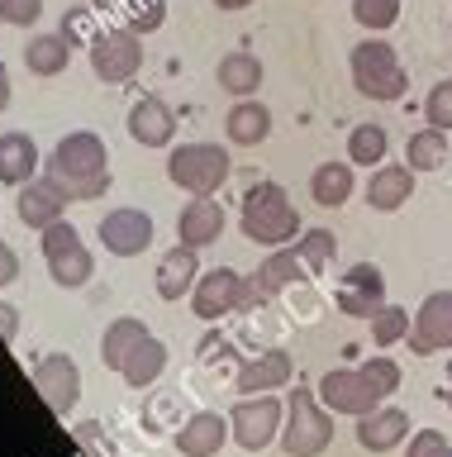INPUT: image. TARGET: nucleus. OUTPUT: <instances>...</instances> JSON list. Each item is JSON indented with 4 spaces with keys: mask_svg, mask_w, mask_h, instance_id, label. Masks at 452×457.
Returning a JSON list of instances; mask_svg holds the SVG:
<instances>
[{
    "mask_svg": "<svg viewBox=\"0 0 452 457\" xmlns=\"http://www.w3.org/2000/svg\"><path fill=\"white\" fill-rule=\"evenodd\" d=\"M395 386H400V362H390V357H372V362L362 367H333L319 377V405L329 414H372L381 410V400L395 395Z\"/></svg>",
    "mask_w": 452,
    "mask_h": 457,
    "instance_id": "f257e3e1",
    "label": "nucleus"
},
{
    "mask_svg": "<svg viewBox=\"0 0 452 457\" xmlns=\"http://www.w3.org/2000/svg\"><path fill=\"white\" fill-rule=\"evenodd\" d=\"M48 177L62 186L67 200H101L110 191V148H105V138L91 134V129L62 134L53 157H48Z\"/></svg>",
    "mask_w": 452,
    "mask_h": 457,
    "instance_id": "f03ea898",
    "label": "nucleus"
},
{
    "mask_svg": "<svg viewBox=\"0 0 452 457\" xmlns=\"http://www.w3.org/2000/svg\"><path fill=\"white\" fill-rule=\"evenodd\" d=\"M238 228L252 243H262V248H286L295 238V228H300V214H295L286 186H276V181L252 186L243 195V210H238Z\"/></svg>",
    "mask_w": 452,
    "mask_h": 457,
    "instance_id": "7ed1b4c3",
    "label": "nucleus"
},
{
    "mask_svg": "<svg viewBox=\"0 0 452 457\" xmlns=\"http://www.w3.org/2000/svg\"><path fill=\"white\" fill-rule=\"evenodd\" d=\"M352 67V86L366 96V100H400L409 91V71L400 67V57L386 38H362L348 57Z\"/></svg>",
    "mask_w": 452,
    "mask_h": 457,
    "instance_id": "20e7f679",
    "label": "nucleus"
},
{
    "mask_svg": "<svg viewBox=\"0 0 452 457\" xmlns=\"http://www.w3.org/2000/svg\"><path fill=\"white\" fill-rule=\"evenodd\" d=\"M329 443H333L329 410L319 405L315 391L295 386L286 400V420H281V448H286V457H319Z\"/></svg>",
    "mask_w": 452,
    "mask_h": 457,
    "instance_id": "39448f33",
    "label": "nucleus"
},
{
    "mask_svg": "<svg viewBox=\"0 0 452 457\" xmlns=\"http://www.w3.org/2000/svg\"><path fill=\"white\" fill-rule=\"evenodd\" d=\"M234 157L219 148V143H181V148L167 153V177H172L181 191L191 195H210L229 181Z\"/></svg>",
    "mask_w": 452,
    "mask_h": 457,
    "instance_id": "423d86ee",
    "label": "nucleus"
},
{
    "mask_svg": "<svg viewBox=\"0 0 452 457\" xmlns=\"http://www.w3.org/2000/svg\"><path fill=\"white\" fill-rule=\"evenodd\" d=\"M44 262H48V277L58 286H67V291H72V286H86L91 271H95L86 243H81V234L67 220L44 228Z\"/></svg>",
    "mask_w": 452,
    "mask_h": 457,
    "instance_id": "0eeeda50",
    "label": "nucleus"
},
{
    "mask_svg": "<svg viewBox=\"0 0 452 457\" xmlns=\"http://www.w3.org/2000/svg\"><path fill=\"white\" fill-rule=\"evenodd\" d=\"M138 67H144V43H138L134 29H101V38L91 43V71L101 77L105 86H124L138 77Z\"/></svg>",
    "mask_w": 452,
    "mask_h": 457,
    "instance_id": "6e6552de",
    "label": "nucleus"
},
{
    "mask_svg": "<svg viewBox=\"0 0 452 457\" xmlns=\"http://www.w3.org/2000/svg\"><path fill=\"white\" fill-rule=\"evenodd\" d=\"M281 400L267 391V395H243L234 405L229 414V424H234V438H238V448H248V453H258L267 448V443L276 438V428H281Z\"/></svg>",
    "mask_w": 452,
    "mask_h": 457,
    "instance_id": "1a4fd4ad",
    "label": "nucleus"
},
{
    "mask_svg": "<svg viewBox=\"0 0 452 457\" xmlns=\"http://www.w3.org/2000/svg\"><path fill=\"white\" fill-rule=\"evenodd\" d=\"M243 291H248V277H238V271H229V267H215V271H205V277L195 281L191 310L201 314L205 324H215V320H224V314L243 310Z\"/></svg>",
    "mask_w": 452,
    "mask_h": 457,
    "instance_id": "9d476101",
    "label": "nucleus"
},
{
    "mask_svg": "<svg viewBox=\"0 0 452 457\" xmlns=\"http://www.w3.org/2000/svg\"><path fill=\"white\" fill-rule=\"evenodd\" d=\"M34 391L44 395V405L53 414H72L81 400V367L67 353H48L44 362L34 367Z\"/></svg>",
    "mask_w": 452,
    "mask_h": 457,
    "instance_id": "9b49d317",
    "label": "nucleus"
},
{
    "mask_svg": "<svg viewBox=\"0 0 452 457\" xmlns=\"http://www.w3.org/2000/svg\"><path fill=\"white\" fill-rule=\"evenodd\" d=\"M452 348V291H433L415 314V328H409V353L415 357H433Z\"/></svg>",
    "mask_w": 452,
    "mask_h": 457,
    "instance_id": "f8f14e48",
    "label": "nucleus"
},
{
    "mask_svg": "<svg viewBox=\"0 0 452 457\" xmlns=\"http://www.w3.org/2000/svg\"><path fill=\"white\" fill-rule=\"evenodd\" d=\"M305 277V262H300V253L295 248H276L267 262L248 277V291H243V310H258V305H267L272 295H281L286 286H295Z\"/></svg>",
    "mask_w": 452,
    "mask_h": 457,
    "instance_id": "ddd939ff",
    "label": "nucleus"
},
{
    "mask_svg": "<svg viewBox=\"0 0 452 457\" xmlns=\"http://www.w3.org/2000/svg\"><path fill=\"white\" fill-rule=\"evenodd\" d=\"M381 305H386V277H381V267H372V262L348 267L343 281H338V310L352 314V320H372Z\"/></svg>",
    "mask_w": 452,
    "mask_h": 457,
    "instance_id": "4468645a",
    "label": "nucleus"
},
{
    "mask_svg": "<svg viewBox=\"0 0 452 457\" xmlns=\"http://www.w3.org/2000/svg\"><path fill=\"white\" fill-rule=\"evenodd\" d=\"M95 234H101L105 243V253H115V257H138L144 248H152V220L144 210H110L101 224H95Z\"/></svg>",
    "mask_w": 452,
    "mask_h": 457,
    "instance_id": "2eb2a0df",
    "label": "nucleus"
},
{
    "mask_svg": "<svg viewBox=\"0 0 452 457\" xmlns=\"http://www.w3.org/2000/svg\"><path fill=\"white\" fill-rule=\"evenodd\" d=\"M177 134V114L162 96H138L129 105V138L144 148H167Z\"/></svg>",
    "mask_w": 452,
    "mask_h": 457,
    "instance_id": "dca6fc26",
    "label": "nucleus"
},
{
    "mask_svg": "<svg viewBox=\"0 0 452 457\" xmlns=\"http://www.w3.org/2000/svg\"><path fill=\"white\" fill-rule=\"evenodd\" d=\"M62 210H67V195H62V186L53 181V177L24 181V191H20V200H15V214L24 220V228H38V234H44L48 224H58Z\"/></svg>",
    "mask_w": 452,
    "mask_h": 457,
    "instance_id": "f3484780",
    "label": "nucleus"
},
{
    "mask_svg": "<svg viewBox=\"0 0 452 457\" xmlns=\"http://www.w3.org/2000/svg\"><path fill=\"white\" fill-rule=\"evenodd\" d=\"M291 371H295V362H291L286 348H267V353L248 357V362L238 367L234 386H238L243 395H267V391H276V386H286Z\"/></svg>",
    "mask_w": 452,
    "mask_h": 457,
    "instance_id": "a211bd4d",
    "label": "nucleus"
},
{
    "mask_svg": "<svg viewBox=\"0 0 452 457\" xmlns=\"http://www.w3.org/2000/svg\"><path fill=\"white\" fill-rule=\"evenodd\" d=\"M224 234V205H215L210 195H195L186 210L177 214V243H186V248H210V243H219Z\"/></svg>",
    "mask_w": 452,
    "mask_h": 457,
    "instance_id": "6ab92c4d",
    "label": "nucleus"
},
{
    "mask_svg": "<svg viewBox=\"0 0 452 457\" xmlns=\"http://www.w3.org/2000/svg\"><path fill=\"white\" fill-rule=\"evenodd\" d=\"M224 438H229V420H219L215 410H201L177 428V453L181 457H215L224 448Z\"/></svg>",
    "mask_w": 452,
    "mask_h": 457,
    "instance_id": "aec40b11",
    "label": "nucleus"
},
{
    "mask_svg": "<svg viewBox=\"0 0 452 457\" xmlns=\"http://www.w3.org/2000/svg\"><path fill=\"white\" fill-rule=\"evenodd\" d=\"M409 434V414L405 410H390V405H381L372 414H362L357 420V443L366 453H390V448H400Z\"/></svg>",
    "mask_w": 452,
    "mask_h": 457,
    "instance_id": "412c9836",
    "label": "nucleus"
},
{
    "mask_svg": "<svg viewBox=\"0 0 452 457\" xmlns=\"http://www.w3.org/2000/svg\"><path fill=\"white\" fill-rule=\"evenodd\" d=\"M409 191H415V167H409V162L376 167L372 181H366V205L381 210V214H390V210H400L409 200Z\"/></svg>",
    "mask_w": 452,
    "mask_h": 457,
    "instance_id": "4be33fe9",
    "label": "nucleus"
},
{
    "mask_svg": "<svg viewBox=\"0 0 452 457\" xmlns=\"http://www.w3.org/2000/svg\"><path fill=\"white\" fill-rule=\"evenodd\" d=\"M195 281H201V257H195V248H186V243H177V248L158 262V295L181 300V295L195 291Z\"/></svg>",
    "mask_w": 452,
    "mask_h": 457,
    "instance_id": "5701e85b",
    "label": "nucleus"
},
{
    "mask_svg": "<svg viewBox=\"0 0 452 457\" xmlns=\"http://www.w3.org/2000/svg\"><path fill=\"white\" fill-rule=\"evenodd\" d=\"M224 134H229V143H238V148H258V143L272 134V110H267L262 100H238V105L224 114Z\"/></svg>",
    "mask_w": 452,
    "mask_h": 457,
    "instance_id": "b1692460",
    "label": "nucleus"
},
{
    "mask_svg": "<svg viewBox=\"0 0 452 457\" xmlns=\"http://www.w3.org/2000/svg\"><path fill=\"white\" fill-rule=\"evenodd\" d=\"M38 177V143L29 134H0V181L24 186Z\"/></svg>",
    "mask_w": 452,
    "mask_h": 457,
    "instance_id": "393cba45",
    "label": "nucleus"
},
{
    "mask_svg": "<svg viewBox=\"0 0 452 457\" xmlns=\"http://www.w3.org/2000/svg\"><path fill=\"white\" fill-rule=\"evenodd\" d=\"M91 5H95V14H115V20L124 29H134L138 38L152 34V29H162V20H167L162 0H91Z\"/></svg>",
    "mask_w": 452,
    "mask_h": 457,
    "instance_id": "a878e982",
    "label": "nucleus"
},
{
    "mask_svg": "<svg viewBox=\"0 0 452 457\" xmlns=\"http://www.w3.org/2000/svg\"><path fill=\"white\" fill-rule=\"evenodd\" d=\"M352 191H357V186H352V162H319L315 177H309V195H315V205H324V210H338Z\"/></svg>",
    "mask_w": 452,
    "mask_h": 457,
    "instance_id": "bb28decb",
    "label": "nucleus"
},
{
    "mask_svg": "<svg viewBox=\"0 0 452 457\" xmlns=\"http://www.w3.org/2000/svg\"><path fill=\"white\" fill-rule=\"evenodd\" d=\"M24 62H29L34 77H58V71H67V62H72V43L62 34H34L24 43Z\"/></svg>",
    "mask_w": 452,
    "mask_h": 457,
    "instance_id": "cd10ccee",
    "label": "nucleus"
},
{
    "mask_svg": "<svg viewBox=\"0 0 452 457\" xmlns=\"http://www.w3.org/2000/svg\"><path fill=\"white\" fill-rule=\"evenodd\" d=\"M219 86L229 96L238 100H248V96H258V86H262V62L252 53H229V57H219Z\"/></svg>",
    "mask_w": 452,
    "mask_h": 457,
    "instance_id": "c85d7f7f",
    "label": "nucleus"
},
{
    "mask_svg": "<svg viewBox=\"0 0 452 457\" xmlns=\"http://www.w3.org/2000/svg\"><path fill=\"white\" fill-rule=\"evenodd\" d=\"M144 338H148V328L138 324V320H129V314H124V320H115V324L105 328V338H101V362H105L110 371H124V362H129V353H134Z\"/></svg>",
    "mask_w": 452,
    "mask_h": 457,
    "instance_id": "c756f323",
    "label": "nucleus"
},
{
    "mask_svg": "<svg viewBox=\"0 0 452 457\" xmlns=\"http://www.w3.org/2000/svg\"><path fill=\"white\" fill-rule=\"evenodd\" d=\"M162 371H167V348H162V343L148 334V338H144V343H138V348L129 353V362H124L119 377L129 381V386H138V391H148V386L158 381Z\"/></svg>",
    "mask_w": 452,
    "mask_h": 457,
    "instance_id": "7c9ffc66",
    "label": "nucleus"
},
{
    "mask_svg": "<svg viewBox=\"0 0 452 457\" xmlns=\"http://www.w3.org/2000/svg\"><path fill=\"white\" fill-rule=\"evenodd\" d=\"M405 162L415 167V171H438L448 162V134L443 129H419V134H409V143H405Z\"/></svg>",
    "mask_w": 452,
    "mask_h": 457,
    "instance_id": "2f4dec72",
    "label": "nucleus"
},
{
    "mask_svg": "<svg viewBox=\"0 0 452 457\" xmlns=\"http://www.w3.org/2000/svg\"><path fill=\"white\" fill-rule=\"evenodd\" d=\"M386 148H390V138L381 124H357L348 134V162L352 167H381L386 162Z\"/></svg>",
    "mask_w": 452,
    "mask_h": 457,
    "instance_id": "473e14b6",
    "label": "nucleus"
},
{
    "mask_svg": "<svg viewBox=\"0 0 452 457\" xmlns=\"http://www.w3.org/2000/svg\"><path fill=\"white\" fill-rule=\"evenodd\" d=\"M295 253H300L305 271H329V267H333V257H338L333 228H305V234L295 238Z\"/></svg>",
    "mask_w": 452,
    "mask_h": 457,
    "instance_id": "72a5a7b5",
    "label": "nucleus"
},
{
    "mask_svg": "<svg viewBox=\"0 0 452 457\" xmlns=\"http://www.w3.org/2000/svg\"><path fill=\"white\" fill-rule=\"evenodd\" d=\"M352 20L362 29H372V34H381V29H390L400 20V0H352Z\"/></svg>",
    "mask_w": 452,
    "mask_h": 457,
    "instance_id": "f704fd0d",
    "label": "nucleus"
},
{
    "mask_svg": "<svg viewBox=\"0 0 452 457\" xmlns=\"http://www.w3.org/2000/svg\"><path fill=\"white\" fill-rule=\"evenodd\" d=\"M409 334V314L400 305H381L372 314V343H400Z\"/></svg>",
    "mask_w": 452,
    "mask_h": 457,
    "instance_id": "c9c22d12",
    "label": "nucleus"
},
{
    "mask_svg": "<svg viewBox=\"0 0 452 457\" xmlns=\"http://www.w3.org/2000/svg\"><path fill=\"white\" fill-rule=\"evenodd\" d=\"M58 34H62L67 43H95V38H101V29H95V5H77V10H67Z\"/></svg>",
    "mask_w": 452,
    "mask_h": 457,
    "instance_id": "e433bc0d",
    "label": "nucleus"
},
{
    "mask_svg": "<svg viewBox=\"0 0 452 457\" xmlns=\"http://www.w3.org/2000/svg\"><path fill=\"white\" fill-rule=\"evenodd\" d=\"M423 120H429L433 129H443V134L452 129V77L429 86V96H423Z\"/></svg>",
    "mask_w": 452,
    "mask_h": 457,
    "instance_id": "4c0bfd02",
    "label": "nucleus"
},
{
    "mask_svg": "<svg viewBox=\"0 0 452 457\" xmlns=\"http://www.w3.org/2000/svg\"><path fill=\"white\" fill-rule=\"evenodd\" d=\"M0 20L15 29H34L44 20V0H0Z\"/></svg>",
    "mask_w": 452,
    "mask_h": 457,
    "instance_id": "58836bf2",
    "label": "nucleus"
},
{
    "mask_svg": "<svg viewBox=\"0 0 452 457\" xmlns=\"http://www.w3.org/2000/svg\"><path fill=\"white\" fill-rule=\"evenodd\" d=\"M405 457H452V443L438 434V428H419V434L409 438V453Z\"/></svg>",
    "mask_w": 452,
    "mask_h": 457,
    "instance_id": "ea45409f",
    "label": "nucleus"
},
{
    "mask_svg": "<svg viewBox=\"0 0 452 457\" xmlns=\"http://www.w3.org/2000/svg\"><path fill=\"white\" fill-rule=\"evenodd\" d=\"M20 277V257H15V248H10L5 238H0V286H10Z\"/></svg>",
    "mask_w": 452,
    "mask_h": 457,
    "instance_id": "a19ab883",
    "label": "nucleus"
},
{
    "mask_svg": "<svg viewBox=\"0 0 452 457\" xmlns=\"http://www.w3.org/2000/svg\"><path fill=\"white\" fill-rule=\"evenodd\" d=\"M15 334H20V314L10 310V305H0V338L10 343V338H15Z\"/></svg>",
    "mask_w": 452,
    "mask_h": 457,
    "instance_id": "79ce46f5",
    "label": "nucleus"
},
{
    "mask_svg": "<svg viewBox=\"0 0 452 457\" xmlns=\"http://www.w3.org/2000/svg\"><path fill=\"white\" fill-rule=\"evenodd\" d=\"M10 105V71H5V62H0V110Z\"/></svg>",
    "mask_w": 452,
    "mask_h": 457,
    "instance_id": "37998d69",
    "label": "nucleus"
},
{
    "mask_svg": "<svg viewBox=\"0 0 452 457\" xmlns=\"http://www.w3.org/2000/svg\"><path fill=\"white\" fill-rule=\"evenodd\" d=\"M443 400H448V410H452V362H448V377H443Z\"/></svg>",
    "mask_w": 452,
    "mask_h": 457,
    "instance_id": "c03bdc74",
    "label": "nucleus"
},
{
    "mask_svg": "<svg viewBox=\"0 0 452 457\" xmlns=\"http://www.w3.org/2000/svg\"><path fill=\"white\" fill-rule=\"evenodd\" d=\"M219 10H243V5H252V0H215Z\"/></svg>",
    "mask_w": 452,
    "mask_h": 457,
    "instance_id": "a18cd8bd",
    "label": "nucleus"
},
{
    "mask_svg": "<svg viewBox=\"0 0 452 457\" xmlns=\"http://www.w3.org/2000/svg\"><path fill=\"white\" fill-rule=\"evenodd\" d=\"M0 24H5V20H0Z\"/></svg>",
    "mask_w": 452,
    "mask_h": 457,
    "instance_id": "49530a36",
    "label": "nucleus"
}]
</instances>
